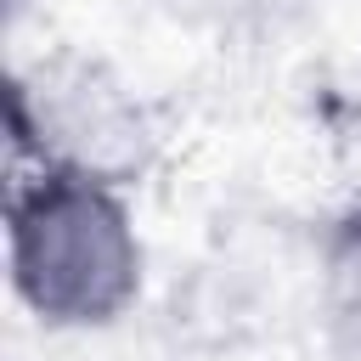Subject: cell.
Listing matches in <instances>:
<instances>
[{
	"mask_svg": "<svg viewBox=\"0 0 361 361\" xmlns=\"http://www.w3.org/2000/svg\"><path fill=\"white\" fill-rule=\"evenodd\" d=\"M6 265L17 305L56 333L113 327L147 276L130 186L79 169H11Z\"/></svg>",
	"mask_w": 361,
	"mask_h": 361,
	"instance_id": "1",
	"label": "cell"
},
{
	"mask_svg": "<svg viewBox=\"0 0 361 361\" xmlns=\"http://www.w3.org/2000/svg\"><path fill=\"white\" fill-rule=\"evenodd\" d=\"M11 169H79L135 186L152 164V118L135 90L96 56H39L6 79Z\"/></svg>",
	"mask_w": 361,
	"mask_h": 361,
	"instance_id": "2",
	"label": "cell"
},
{
	"mask_svg": "<svg viewBox=\"0 0 361 361\" xmlns=\"http://www.w3.org/2000/svg\"><path fill=\"white\" fill-rule=\"evenodd\" d=\"M322 305L344 344L361 350V203L333 214L322 231Z\"/></svg>",
	"mask_w": 361,
	"mask_h": 361,
	"instance_id": "3",
	"label": "cell"
},
{
	"mask_svg": "<svg viewBox=\"0 0 361 361\" xmlns=\"http://www.w3.org/2000/svg\"><path fill=\"white\" fill-rule=\"evenodd\" d=\"M180 23L192 28H209V34H226V39H254V34H276L288 28L310 0H164Z\"/></svg>",
	"mask_w": 361,
	"mask_h": 361,
	"instance_id": "4",
	"label": "cell"
}]
</instances>
